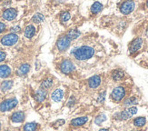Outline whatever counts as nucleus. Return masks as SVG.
<instances>
[{
    "mask_svg": "<svg viewBox=\"0 0 148 131\" xmlns=\"http://www.w3.org/2000/svg\"><path fill=\"white\" fill-rule=\"evenodd\" d=\"M95 54V50L93 48L88 47V46H84V47L76 48L73 51L74 57L78 60H86L91 58Z\"/></svg>",
    "mask_w": 148,
    "mask_h": 131,
    "instance_id": "obj_1",
    "label": "nucleus"
},
{
    "mask_svg": "<svg viewBox=\"0 0 148 131\" xmlns=\"http://www.w3.org/2000/svg\"><path fill=\"white\" fill-rule=\"evenodd\" d=\"M136 4L133 0H126V1L123 2L120 6V11L123 15H129L134 9Z\"/></svg>",
    "mask_w": 148,
    "mask_h": 131,
    "instance_id": "obj_2",
    "label": "nucleus"
},
{
    "mask_svg": "<svg viewBox=\"0 0 148 131\" xmlns=\"http://www.w3.org/2000/svg\"><path fill=\"white\" fill-rule=\"evenodd\" d=\"M125 96V90L123 87H116L114 88L111 93V97L113 100L115 102H120Z\"/></svg>",
    "mask_w": 148,
    "mask_h": 131,
    "instance_id": "obj_3",
    "label": "nucleus"
},
{
    "mask_svg": "<svg viewBox=\"0 0 148 131\" xmlns=\"http://www.w3.org/2000/svg\"><path fill=\"white\" fill-rule=\"evenodd\" d=\"M16 105H17L16 98H9V99H6L0 104V111L5 112V111L11 110L12 108H14Z\"/></svg>",
    "mask_w": 148,
    "mask_h": 131,
    "instance_id": "obj_4",
    "label": "nucleus"
},
{
    "mask_svg": "<svg viewBox=\"0 0 148 131\" xmlns=\"http://www.w3.org/2000/svg\"><path fill=\"white\" fill-rule=\"evenodd\" d=\"M18 41V36L15 33H10V34L5 35L1 39V44L4 46H13Z\"/></svg>",
    "mask_w": 148,
    "mask_h": 131,
    "instance_id": "obj_5",
    "label": "nucleus"
},
{
    "mask_svg": "<svg viewBox=\"0 0 148 131\" xmlns=\"http://www.w3.org/2000/svg\"><path fill=\"white\" fill-rule=\"evenodd\" d=\"M137 112V108L136 107H131L129 108H127L124 111H122L118 114V119L121 120H126V119H129L130 117H132V116L136 115Z\"/></svg>",
    "mask_w": 148,
    "mask_h": 131,
    "instance_id": "obj_6",
    "label": "nucleus"
},
{
    "mask_svg": "<svg viewBox=\"0 0 148 131\" xmlns=\"http://www.w3.org/2000/svg\"><path fill=\"white\" fill-rule=\"evenodd\" d=\"M70 42H71V40L66 36L61 37L56 42V47L59 51H66L69 48Z\"/></svg>",
    "mask_w": 148,
    "mask_h": 131,
    "instance_id": "obj_7",
    "label": "nucleus"
},
{
    "mask_svg": "<svg viewBox=\"0 0 148 131\" xmlns=\"http://www.w3.org/2000/svg\"><path fill=\"white\" fill-rule=\"evenodd\" d=\"M75 70V65L69 59L64 60L61 64V71L65 74H70Z\"/></svg>",
    "mask_w": 148,
    "mask_h": 131,
    "instance_id": "obj_8",
    "label": "nucleus"
},
{
    "mask_svg": "<svg viewBox=\"0 0 148 131\" xmlns=\"http://www.w3.org/2000/svg\"><path fill=\"white\" fill-rule=\"evenodd\" d=\"M142 45H143V39L142 38L137 37L136 39H134V40L131 42L130 46H129L130 53H136V51H138L141 48Z\"/></svg>",
    "mask_w": 148,
    "mask_h": 131,
    "instance_id": "obj_9",
    "label": "nucleus"
},
{
    "mask_svg": "<svg viewBox=\"0 0 148 131\" xmlns=\"http://www.w3.org/2000/svg\"><path fill=\"white\" fill-rule=\"evenodd\" d=\"M16 15H17V11L15 8H8L3 12L2 16L4 19L10 21V20H13V19H15L16 17Z\"/></svg>",
    "mask_w": 148,
    "mask_h": 131,
    "instance_id": "obj_10",
    "label": "nucleus"
},
{
    "mask_svg": "<svg viewBox=\"0 0 148 131\" xmlns=\"http://www.w3.org/2000/svg\"><path fill=\"white\" fill-rule=\"evenodd\" d=\"M101 84V77L97 75L93 76L90 79L88 80V85L91 88H96L99 87Z\"/></svg>",
    "mask_w": 148,
    "mask_h": 131,
    "instance_id": "obj_11",
    "label": "nucleus"
},
{
    "mask_svg": "<svg viewBox=\"0 0 148 131\" xmlns=\"http://www.w3.org/2000/svg\"><path fill=\"white\" fill-rule=\"evenodd\" d=\"M25 119V114L22 111H17L11 116V120L16 123H21Z\"/></svg>",
    "mask_w": 148,
    "mask_h": 131,
    "instance_id": "obj_12",
    "label": "nucleus"
},
{
    "mask_svg": "<svg viewBox=\"0 0 148 131\" xmlns=\"http://www.w3.org/2000/svg\"><path fill=\"white\" fill-rule=\"evenodd\" d=\"M46 97H47V91L44 88L38 89L35 94V98L37 102H43L46 99Z\"/></svg>",
    "mask_w": 148,
    "mask_h": 131,
    "instance_id": "obj_13",
    "label": "nucleus"
},
{
    "mask_svg": "<svg viewBox=\"0 0 148 131\" xmlns=\"http://www.w3.org/2000/svg\"><path fill=\"white\" fill-rule=\"evenodd\" d=\"M87 120H88L87 117H77V119H74L71 121V125L73 127H80V126H83L84 124H86Z\"/></svg>",
    "mask_w": 148,
    "mask_h": 131,
    "instance_id": "obj_14",
    "label": "nucleus"
},
{
    "mask_svg": "<svg viewBox=\"0 0 148 131\" xmlns=\"http://www.w3.org/2000/svg\"><path fill=\"white\" fill-rule=\"evenodd\" d=\"M63 97H64V92L61 89H56L52 93V95H51V98H52V100L55 102L61 101L63 99Z\"/></svg>",
    "mask_w": 148,
    "mask_h": 131,
    "instance_id": "obj_15",
    "label": "nucleus"
},
{
    "mask_svg": "<svg viewBox=\"0 0 148 131\" xmlns=\"http://www.w3.org/2000/svg\"><path fill=\"white\" fill-rule=\"evenodd\" d=\"M11 74V69L8 66L6 65H2L0 66V77H8Z\"/></svg>",
    "mask_w": 148,
    "mask_h": 131,
    "instance_id": "obj_16",
    "label": "nucleus"
},
{
    "mask_svg": "<svg viewBox=\"0 0 148 131\" xmlns=\"http://www.w3.org/2000/svg\"><path fill=\"white\" fill-rule=\"evenodd\" d=\"M124 77H125V73H124V71L121 69H115L112 73V77L114 81H120Z\"/></svg>",
    "mask_w": 148,
    "mask_h": 131,
    "instance_id": "obj_17",
    "label": "nucleus"
},
{
    "mask_svg": "<svg viewBox=\"0 0 148 131\" xmlns=\"http://www.w3.org/2000/svg\"><path fill=\"white\" fill-rule=\"evenodd\" d=\"M36 34V28L34 26H32V25H29L27 26V28H25V36L27 37V38H31V37H33Z\"/></svg>",
    "mask_w": 148,
    "mask_h": 131,
    "instance_id": "obj_18",
    "label": "nucleus"
},
{
    "mask_svg": "<svg viewBox=\"0 0 148 131\" xmlns=\"http://www.w3.org/2000/svg\"><path fill=\"white\" fill-rule=\"evenodd\" d=\"M102 9H103V5L99 2H95L91 6V12L94 15L98 14L99 12L102 11Z\"/></svg>",
    "mask_w": 148,
    "mask_h": 131,
    "instance_id": "obj_19",
    "label": "nucleus"
},
{
    "mask_svg": "<svg viewBox=\"0 0 148 131\" xmlns=\"http://www.w3.org/2000/svg\"><path fill=\"white\" fill-rule=\"evenodd\" d=\"M30 70V66L28 64H23L22 66H20V68H19L17 73L19 76H25L27 75Z\"/></svg>",
    "mask_w": 148,
    "mask_h": 131,
    "instance_id": "obj_20",
    "label": "nucleus"
},
{
    "mask_svg": "<svg viewBox=\"0 0 148 131\" xmlns=\"http://www.w3.org/2000/svg\"><path fill=\"white\" fill-rule=\"evenodd\" d=\"M80 34H81V33L78 30H76V29H71V30H69L67 32L66 37L70 39V40H74V39H76L77 37H78L80 36Z\"/></svg>",
    "mask_w": 148,
    "mask_h": 131,
    "instance_id": "obj_21",
    "label": "nucleus"
},
{
    "mask_svg": "<svg viewBox=\"0 0 148 131\" xmlns=\"http://www.w3.org/2000/svg\"><path fill=\"white\" fill-rule=\"evenodd\" d=\"M145 123H146V119H145V117H136V119L134 120V125L136 126V127H139V128L145 126Z\"/></svg>",
    "mask_w": 148,
    "mask_h": 131,
    "instance_id": "obj_22",
    "label": "nucleus"
},
{
    "mask_svg": "<svg viewBox=\"0 0 148 131\" xmlns=\"http://www.w3.org/2000/svg\"><path fill=\"white\" fill-rule=\"evenodd\" d=\"M36 128H37L36 123H35V122H31V123L25 124V125L24 126L23 130H24V131H36Z\"/></svg>",
    "mask_w": 148,
    "mask_h": 131,
    "instance_id": "obj_23",
    "label": "nucleus"
},
{
    "mask_svg": "<svg viewBox=\"0 0 148 131\" xmlns=\"http://www.w3.org/2000/svg\"><path fill=\"white\" fill-rule=\"evenodd\" d=\"M13 86V81L12 80H5L1 83V89L2 91L9 90Z\"/></svg>",
    "mask_w": 148,
    "mask_h": 131,
    "instance_id": "obj_24",
    "label": "nucleus"
},
{
    "mask_svg": "<svg viewBox=\"0 0 148 131\" xmlns=\"http://www.w3.org/2000/svg\"><path fill=\"white\" fill-rule=\"evenodd\" d=\"M45 20V17L44 15L40 14V13H36V15H34L33 18H32V21L36 24H39L41 22H43Z\"/></svg>",
    "mask_w": 148,
    "mask_h": 131,
    "instance_id": "obj_25",
    "label": "nucleus"
},
{
    "mask_svg": "<svg viewBox=\"0 0 148 131\" xmlns=\"http://www.w3.org/2000/svg\"><path fill=\"white\" fill-rule=\"evenodd\" d=\"M52 85H53V80L51 79V78H47V79H45L42 82L41 87L44 89H48V88H50L51 87H52Z\"/></svg>",
    "mask_w": 148,
    "mask_h": 131,
    "instance_id": "obj_26",
    "label": "nucleus"
},
{
    "mask_svg": "<svg viewBox=\"0 0 148 131\" xmlns=\"http://www.w3.org/2000/svg\"><path fill=\"white\" fill-rule=\"evenodd\" d=\"M106 120V116L105 114H101V115H99L95 117V123L96 124V125H101V124L103 122H105Z\"/></svg>",
    "mask_w": 148,
    "mask_h": 131,
    "instance_id": "obj_27",
    "label": "nucleus"
},
{
    "mask_svg": "<svg viewBox=\"0 0 148 131\" xmlns=\"http://www.w3.org/2000/svg\"><path fill=\"white\" fill-rule=\"evenodd\" d=\"M136 103H137V98L134 97H132L127 98V99L125 101L124 105L125 106H132V105H134Z\"/></svg>",
    "mask_w": 148,
    "mask_h": 131,
    "instance_id": "obj_28",
    "label": "nucleus"
},
{
    "mask_svg": "<svg viewBox=\"0 0 148 131\" xmlns=\"http://www.w3.org/2000/svg\"><path fill=\"white\" fill-rule=\"evenodd\" d=\"M70 13L69 12H64L63 14H62V16H61V21L62 22H66V21H68L69 19H70Z\"/></svg>",
    "mask_w": 148,
    "mask_h": 131,
    "instance_id": "obj_29",
    "label": "nucleus"
},
{
    "mask_svg": "<svg viewBox=\"0 0 148 131\" xmlns=\"http://www.w3.org/2000/svg\"><path fill=\"white\" fill-rule=\"evenodd\" d=\"M105 97H106V91H103L99 94V97H98V102L103 103L105 101Z\"/></svg>",
    "mask_w": 148,
    "mask_h": 131,
    "instance_id": "obj_30",
    "label": "nucleus"
},
{
    "mask_svg": "<svg viewBox=\"0 0 148 131\" xmlns=\"http://www.w3.org/2000/svg\"><path fill=\"white\" fill-rule=\"evenodd\" d=\"M64 124H65V120H64V119H59V120H57L56 122H55V126H56V128H58L60 126H63Z\"/></svg>",
    "mask_w": 148,
    "mask_h": 131,
    "instance_id": "obj_31",
    "label": "nucleus"
},
{
    "mask_svg": "<svg viewBox=\"0 0 148 131\" xmlns=\"http://www.w3.org/2000/svg\"><path fill=\"white\" fill-rule=\"evenodd\" d=\"M5 53L3 51H0V62L5 60Z\"/></svg>",
    "mask_w": 148,
    "mask_h": 131,
    "instance_id": "obj_32",
    "label": "nucleus"
},
{
    "mask_svg": "<svg viewBox=\"0 0 148 131\" xmlns=\"http://www.w3.org/2000/svg\"><path fill=\"white\" fill-rule=\"evenodd\" d=\"M75 99L74 97H72L71 99H69V101H68V104H67V106H68V107H72L73 105L75 104Z\"/></svg>",
    "mask_w": 148,
    "mask_h": 131,
    "instance_id": "obj_33",
    "label": "nucleus"
},
{
    "mask_svg": "<svg viewBox=\"0 0 148 131\" xmlns=\"http://www.w3.org/2000/svg\"><path fill=\"white\" fill-rule=\"evenodd\" d=\"M5 29V25L2 22H0V33H2Z\"/></svg>",
    "mask_w": 148,
    "mask_h": 131,
    "instance_id": "obj_34",
    "label": "nucleus"
},
{
    "mask_svg": "<svg viewBox=\"0 0 148 131\" xmlns=\"http://www.w3.org/2000/svg\"><path fill=\"white\" fill-rule=\"evenodd\" d=\"M19 31H20V28H19V27H13V28H11V32L12 33L19 32Z\"/></svg>",
    "mask_w": 148,
    "mask_h": 131,
    "instance_id": "obj_35",
    "label": "nucleus"
},
{
    "mask_svg": "<svg viewBox=\"0 0 148 131\" xmlns=\"http://www.w3.org/2000/svg\"><path fill=\"white\" fill-rule=\"evenodd\" d=\"M99 131H109L108 129H106V128H102V129H100Z\"/></svg>",
    "mask_w": 148,
    "mask_h": 131,
    "instance_id": "obj_36",
    "label": "nucleus"
},
{
    "mask_svg": "<svg viewBox=\"0 0 148 131\" xmlns=\"http://www.w3.org/2000/svg\"><path fill=\"white\" fill-rule=\"evenodd\" d=\"M146 6L148 8V0H147V2H146Z\"/></svg>",
    "mask_w": 148,
    "mask_h": 131,
    "instance_id": "obj_37",
    "label": "nucleus"
},
{
    "mask_svg": "<svg viewBox=\"0 0 148 131\" xmlns=\"http://www.w3.org/2000/svg\"><path fill=\"white\" fill-rule=\"evenodd\" d=\"M146 35H147V37H148V30H147V32H146Z\"/></svg>",
    "mask_w": 148,
    "mask_h": 131,
    "instance_id": "obj_38",
    "label": "nucleus"
},
{
    "mask_svg": "<svg viewBox=\"0 0 148 131\" xmlns=\"http://www.w3.org/2000/svg\"><path fill=\"white\" fill-rule=\"evenodd\" d=\"M133 131H138V130H133Z\"/></svg>",
    "mask_w": 148,
    "mask_h": 131,
    "instance_id": "obj_39",
    "label": "nucleus"
},
{
    "mask_svg": "<svg viewBox=\"0 0 148 131\" xmlns=\"http://www.w3.org/2000/svg\"><path fill=\"white\" fill-rule=\"evenodd\" d=\"M0 128H1V125H0Z\"/></svg>",
    "mask_w": 148,
    "mask_h": 131,
    "instance_id": "obj_40",
    "label": "nucleus"
},
{
    "mask_svg": "<svg viewBox=\"0 0 148 131\" xmlns=\"http://www.w3.org/2000/svg\"><path fill=\"white\" fill-rule=\"evenodd\" d=\"M0 1H1V0H0Z\"/></svg>",
    "mask_w": 148,
    "mask_h": 131,
    "instance_id": "obj_41",
    "label": "nucleus"
}]
</instances>
